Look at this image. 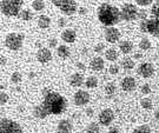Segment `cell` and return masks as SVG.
Wrapping results in <instances>:
<instances>
[{"instance_id":"d6a6232c","label":"cell","mask_w":159,"mask_h":133,"mask_svg":"<svg viewBox=\"0 0 159 133\" xmlns=\"http://www.w3.org/2000/svg\"><path fill=\"white\" fill-rule=\"evenodd\" d=\"M151 14L153 16V18L159 19V0H156L153 2V5L151 7Z\"/></svg>"},{"instance_id":"6da1fadb","label":"cell","mask_w":159,"mask_h":133,"mask_svg":"<svg viewBox=\"0 0 159 133\" xmlns=\"http://www.w3.org/2000/svg\"><path fill=\"white\" fill-rule=\"evenodd\" d=\"M43 103L34 106L33 109V116L38 119H45L51 114H63L67 109V99L50 88L43 90Z\"/></svg>"},{"instance_id":"52a82bcc","label":"cell","mask_w":159,"mask_h":133,"mask_svg":"<svg viewBox=\"0 0 159 133\" xmlns=\"http://www.w3.org/2000/svg\"><path fill=\"white\" fill-rule=\"evenodd\" d=\"M0 133H24V131L19 122L2 117L0 120Z\"/></svg>"},{"instance_id":"816d5d0a","label":"cell","mask_w":159,"mask_h":133,"mask_svg":"<svg viewBox=\"0 0 159 133\" xmlns=\"http://www.w3.org/2000/svg\"><path fill=\"white\" fill-rule=\"evenodd\" d=\"M35 45H37L38 47H40V48H41V42H39V41H38V42H35Z\"/></svg>"},{"instance_id":"d4e9b609","label":"cell","mask_w":159,"mask_h":133,"mask_svg":"<svg viewBox=\"0 0 159 133\" xmlns=\"http://www.w3.org/2000/svg\"><path fill=\"white\" fill-rule=\"evenodd\" d=\"M85 86L87 88H96L98 86V78L94 77V75L87 77V79L85 80Z\"/></svg>"},{"instance_id":"8992f818","label":"cell","mask_w":159,"mask_h":133,"mask_svg":"<svg viewBox=\"0 0 159 133\" xmlns=\"http://www.w3.org/2000/svg\"><path fill=\"white\" fill-rule=\"evenodd\" d=\"M139 27H140V31L144 33H148V34L159 38V19L157 18L142 20L139 24Z\"/></svg>"},{"instance_id":"d6986e66","label":"cell","mask_w":159,"mask_h":133,"mask_svg":"<svg viewBox=\"0 0 159 133\" xmlns=\"http://www.w3.org/2000/svg\"><path fill=\"white\" fill-rule=\"evenodd\" d=\"M119 50L124 54H130L133 51V44L130 40H123L119 42Z\"/></svg>"},{"instance_id":"ac0fdd59","label":"cell","mask_w":159,"mask_h":133,"mask_svg":"<svg viewBox=\"0 0 159 133\" xmlns=\"http://www.w3.org/2000/svg\"><path fill=\"white\" fill-rule=\"evenodd\" d=\"M84 82V75L80 73H73L70 77V85L72 87H80Z\"/></svg>"},{"instance_id":"f35d334b","label":"cell","mask_w":159,"mask_h":133,"mask_svg":"<svg viewBox=\"0 0 159 133\" xmlns=\"http://www.w3.org/2000/svg\"><path fill=\"white\" fill-rule=\"evenodd\" d=\"M104 48H105V46H104V44H97L96 46L93 47V51L97 53V54H100V53L104 51Z\"/></svg>"},{"instance_id":"e575fe53","label":"cell","mask_w":159,"mask_h":133,"mask_svg":"<svg viewBox=\"0 0 159 133\" xmlns=\"http://www.w3.org/2000/svg\"><path fill=\"white\" fill-rule=\"evenodd\" d=\"M7 101H8V94L5 91H1L0 92V103L4 106L5 104H7Z\"/></svg>"},{"instance_id":"f6af8a7d","label":"cell","mask_w":159,"mask_h":133,"mask_svg":"<svg viewBox=\"0 0 159 133\" xmlns=\"http://www.w3.org/2000/svg\"><path fill=\"white\" fill-rule=\"evenodd\" d=\"M78 12H79L80 16H84V14L87 13V10H86L85 7H80V8H78Z\"/></svg>"},{"instance_id":"30bf717a","label":"cell","mask_w":159,"mask_h":133,"mask_svg":"<svg viewBox=\"0 0 159 133\" xmlns=\"http://www.w3.org/2000/svg\"><path fill=\"white\" fill-rule=\"evenodd\" d=\"M90 100H91L90 93L83 90H78L73 95V103L75 106H85L90 103Z\"/></svg>"},{"instance_id":"681fc988","label":"cell","mask_w":159,"mask_h":133,"mask_svg":"<svg viewBox=\"0 0 159 133\" xmlns=\"http://www.w3.org/2000/svg\"><path fill=\"white\" fill-rule=\"evenodd\" d=\"M154 117H156V119L159 122V110L158 111H156V113H154Z\"/></svg>"},{"instance_id":"7bdbcfd3","label":"cell","mask_w":159,"mask_h":133,"mask_svg":"<svg viewBox=\"0 0 159 133\" xmlns=\"http://www.w3.org/2000/svg\"><path fill=\"white\" fill-rule=\"evenodd\" d=\"M108 133H119V130L116 126H111V127L108 128Z\"/></svg>"},{"instance_id":"4dcf8cb0","label":"cell","mask_w":159,"mask_h":133,"mask_svg":"<svg viewBox=\"0 0 159 133\" xmlns=\"http://www.w3.org/2000/svg\"><path fill=\"white\" fill-rule=\"evenodd\" d=\"M132 133H152V131H151V127L148 125L144 124V125H140V126L134 128Z\"/></svg>"},{"instance_id":"8fae6325","label":"cell","mask_w":159,"mask_h":133,"mask_svg":"<svg viewBox=\"0 0 159 133\" xmlns=\"http://www.w3.org/2000/svg\"><path fill=\"white\" fill-rule=\"evenodd\" d=\"M104 37H105V40L107 41V42L116 44L120 39V32L119 29H116L114 26H110V27H106V29H105Z\"/></svg>"},{"instance_id":"9c48e42d","label":"cell","mask_w":159,"mask_h":133,"mask_svg":"<svg viewBox=\"0 0 159 133\" xmlns=\"http://www.w3.org/2000/svg\"><path fill=\"white\" fill-rule=\"evenodd\" d=\"M98 120L102 126H111L114 120V112L111 109H104L98 116Z\"/></svg>"},{"instance_id":"3957f363","label":"cell","mask_w":159,"mask_h":133,"mask_svg":"<svg viewBox=\"0 0 159 133\" xmlns=\"http://www.w3.org/2000/svg\"><path fill=\"white\" fill-rule=\"evenodd\" d=\"M23 5L24 0H1V13L6 17H18Z\"/></svg>"},{"instance_id":"ab89813d","label":"cell","mask_w":159,"mask_h":133,"mask_svg":"<svg viewBox=\"0 0 159 133\" xmlns=\"http://www.w3.org/2000/svg\"><path fill=\"white\" fill-rule=\"evenodd\" d=\"M48 47H52V48L58 47V40L56 38H51V39L48 40Z\"/></svg>"},{"instance_id":"484cf974","label":"cell","mask_w":159,"mask_h":133,"mask_svg":"<svg viewBox=\"0 0 159 133\" xmlns=\"http://www.w3.org/2000/svg\"><path fill=\"white\" fill-rule=\"evenodd\" d=\"M140 106H142L144 110H152V107H153V101H152V99L148 98V97H145V98H143L140 100Z\"/></svg>"},{"instance_id":"5b68a950","label":"cell","mask_w":159,"mask_h":133,"mask_svg":"<svg viewBox=\"0 0 159 133\" xmlns=\"http://www.w3.org/2000/svg\"><path fill=\"white\" fill-rule=\"evenodd\" d=\"M51 2L65 16H73L74 13L78 12V5L75 0H51Z\"/></svg>"},{"instance_id":"cb8c5ba5","label":"cell","mask_w":159,"mask_h":133,"mask_svg":"<svg viewBox=\"0 0 159 133\" xmlns=\"http://www.w3.org/2000/svg\"><path fill=\"white\" fill-rule=\"evenodd\" d=\"M120 65H121V67H123L124 69H126V71H129V69H134V66H136L134 60H133V59H131L130 57H126V58L123 59V60H121V63H120Z\"/></svg>"},{"instance_id":"e0dca14e","label":"cell","mask_w":159,"mask_h":133,"mask_svg":"<svg viewBox=\"0 0 159 133\" xmlns=\"http://www.w3.org/2000/svg\"><path fill=\"white\" fill-rule=\"evenodd\" d=\"M90 66L93 71L96 72H99V71H102L104 69V66H105V61L102 57H94L92 58V60L90 61Z\"/></svg>"},{"instance_id":"83f0119b","label":"cell","mask_w":159,"mask_h":133,"mask_svg":"<svg viewBox=\"0 0 159 133\" xmlns=\"http://www.w3.org/2000/svg\"><path fill=\"white\" fill-rule=\"evenodd\" d=\"M117 92V85L114 82H107L105 85V93L107 95H113Z\"/></svg>"},{"instance_id":"ba28073f","label":"cell","mask_w":159,"mask_h":133,"mask_svg":"<svg viewBox=\"0 0 159 133\" xmlns=\"http://www.w3.org/2000/svg\"><path fill=\"white\" fill-rule=\"evenodd\" d=\"M138 7L131 2L124 4L120 8V16L121 19L125 20V21H133L138 19Z\"/></svg>"},{"instance_id":"9a60e30c","label":"cell","mask_w":159,"mask_h":133,"mask_svg":"<svg viewBox=\"0 0 159 133\" xmlns=\"http://www.w3.org/2000/svg\"><path fill=\"white\" fill-rule=\"evenodd\" d=\"M73 130V124L68 119H63L58 122L57 132L56 133H71Z\"/></svg>"},{"instance_id":"603a6c76","label":"cell","mask_w":159,"mask_h":133,"mask_svg":"<svg viewBox=\"0 0 159 133\" xmlns=\"http://www.w3.org/2000/svg\"><path fill=\"white\" fill-rule=\"evenodd\" d=\"M18 18L20 19V20H23V21H30V20H32L33 19V12L31 11V10H21V12L19 13V16Z\"/></svg>"},{"instance_id":"60d3db41","label":"cell","mask_w":159,"mask_h":133,"mask_svg":"<svg viewBox=\"0 0 159 133\" xmlns=\"http://www.w3.org/2000/svg\"><path fill=\"white\" fill-rule=\"evenodd\" d=\"M66 24H67V21H66L65 18H59V19H58V25H59L60 27H65Z\"/></svg>"},{"instance_id":"c3c4849f","label":"cell","mask_w":159,"mask_h":133,"mask_svg":"<svg viewBox=\"0 0 159 133\" xmlns=\"http://www.w3.org/2000/svg\"><path fill=\"white\" fill-rule=\"evenodd\" d=\"M34 77H35V73H34V72H30V73H29V78H30V79H33Z\"/></svg>"},{"instance_id":"5bb4252c","label":"cell","mask_w":159,"mask_h":133,"mask_svg":"<svg viewBox=\"0 0 159 133\" xmlns=\"http://www.w3.org/2000/svg\"><path fill=\"white\" fill-rule=\"evenodd\" d=\"M120 87L125 92H133L137 88L136 79L133 77H125L120 82Z\"/></svg>"},{"instance_id":"277c9868","label":"cell","mask_w":159,"mask_h":133,"mask_svg":"<svg viewBox=\"0 0 159 133\" xmlns=\"http://www.w3.org/2000/svg\"><path fill=\"white\" fill-rule=\"evenodd\" d=\"M24 40H25V34L24 33L12 32V33H8L6 35L5 45L11 51H19L23 47Z\"/></svg>"},{"instance_id":"ffe728a7","label":"cell","mask_w":159,"mask_h":133,"mask_svg":"<svg viewBox=\"0 0 159 133\" xmlns=\"http://www.w3.org/2000/svg\"><path fill=\"white\" fill-rule=\"evenodd\" d=\"M57 54L59 58L61 59H67L70 55H71V50L70 47L66 46V45H59L57 47Z\"/></svg>"},{"instance_id":"4fadbf2b","label":"cell","mask_w":159,"mask_h":133,"mask_svg":"<svg viewBox=\"0 0 159 133\" xmlns=\"http://www.w3.org/2000/svg\"><path fill=\"white\" fill-rule=\"evenodd\" d=\"M35 57H37V60L39 63L47 64V63H50L52 60V52L51 50L47 48V47H41V48H39V51L37 52Z\"/></svg>"},{"instance_id":"7c38bea8","label":"cell","mask_w":159,"mask_h":133,"mask_svg":"<svg viewBox=\"0 0 159 133\" xmlns=\"http://www.w3.org/2000/svg\"><path fill=\"white\" fill-rule=\"evenodd\" d=\"M137 72L139 75H142L143 78H151L154 74V66L151 63H143L138 66Z\"/></svg>"},{"instance_id":"7402d4cb","label":"cell","mask_w":159,"mask_h":133,"mask_svg":"<svg viewBox=\"0 0 159 133\" xmlns=\"http://www.w3.org/2000/svg\"><path fill=\"white\" fill-rule=\"evenodd\" d=\"M118 57H119V53L114 48H108L107 51L105 52V59L108 60V61H111V63L116 61L118 59Z\"/></svg>"},{"instance_id":"44dd1931","label":"cell","mask_w":159,"mask_h":133,"mask_svg":"<svg viewBox=\"0 0 159 133\" xmlns=\"http://www.w3.org/2000/svg\"><path fill=\"white\" fill-rule=\"evenodd\" d=\"M37 23H38V26H39L40 29H46L51 26V19H50L48 16L41 14V16L38 17V21H37Z\"/></svg>"},{"instance_id":"f907efd6","label":"cell","mask_w":159,"mask_h":133,"mask_svg":"<svg viewBox=\"0 0 159 133\" xmlns=\"http://www.w3.org/2000/svg\"><path fill=\"white\" fill-rule=\"evenodd\" d=\"M5 87H6L5 84H4V82H1V91H4V90H5Z\"/></svg>"},{"instance_id":"b9f144b4","label":"cell","mask_w":159,"mask_h":133,"mask_svg":"<svg viewBox=\"0 0 159 133\" xmlns=\"http://www.w3.org/2000/svg\"><path fill=\"white\" fill-rule=\"evenodd\" d=\"M75 65H77V69H80V71H85V69H86V66H85V64H84V63H80V61H78Z\"/></svg>"},{"instance_id":"f1b7e54d","label":"cell","mask_w":159,"mask_h":133,"mask_svg":"<svg viewBox=\"0 0 159 133\" xmlns=\"http://www.w3.org/2000/svg\"><path fill=\"white\" fill-rule=\"evenodd\" d=\"M32 8L35 12H41L45 8V2L44 0H33L32 2Z\"/></svg>"},{"instance_id":"8d00e7d4","label":"cell","mask_w":159,"mask_h":133,"mask_svg":"<svg viewBox=\"0 0 159 133\" xmlns=\"http://www.w3.org/2000/svg\"><path fill=\"white\" fill-rule=\"evenodd\" d=\"M138 19H140V20H145V19H148V11L146 10H139L138 11Z\"/></svg>"},{"instance_id":"836d02e7","label":"cell","mask_w":159,"mask_h":133,"mask_svg":"<svg viewBox=\"0 0 159 133\" xmlns=\"http://www.w3.org/2000/svg\"><path fill=\"white\" fill-rule=\"evenodd\" d=\"M119 71H120V67H119V65H117V64H112L110 67H108V72H110L112 75L118 74Z\"/></svg>"},{"instance_id":"4316f807","label":"cell","mask_w":159,"mask_h":133,"mask_svg":"<svg viewBox=\"0 0 159 133\" xmlns=\"http://www.w3.org/2000/svg\"><path fill=\"white\" fill-rule=\"evenodd\" d=\"M99 132H100V126H99L98 122H92L86 127V133H99Z\"/></svg>"},{"instance_id":"ee69618b","label":"cell","mask_w":159,"mask_h":133,"mask_svg":"<svg viewBox=\"0 0 159 133\" xmlns=\"http://www.w3.org/2000/svg\"><path fill=\"white\" fill-rule=\"evenodd\" d=\"M85 113H86V116H87V117H92V116H93V109H91V107L86 109Z\"/></svg>"},{"instance_id":"1f68e13d","label":"cell","mask_w":159,"mask_h":133,"mask_svg":"<svg viewBox=\"0 0 159 133\" xmlns=\"http://www.w3.org/2000/svg\"><path fill=\"white\" fill-rule=\"evenodd\" d=\"M11 81L13 84H16V85L20 84V82L23 81V75H21V73H19V72H13L11 75Z\"/></svg>"},{"instance_id":"74e56055","label":"cell","mask_w":159,"mask_h":133,"mask_svg":"<svg viewBox=\"0 0 159 133\" xmlns=\"http://www.w3.org/2000/svg\"><path fill=\"white\" fill-rule=\"evenodd\" d=\"M140 91H142L143 94H150L151 93V86L148 84H144L140 88Z\"/></svg>"},{"instance_id":"7dc6e473","label":"cell","mask_w":159,"mask_h":133,"mask_svg":"<svg viewBox=\"0 0 159 133\" xmlns=\"http://www.w3.org/2000/svg\"><path fill=\"white\" fill-rule=\"evenodd\" d=\"M142 53H134V55H133V58L136 59V60H139V59L142 58Z\"/></svg>"},{"instance_id":"2e32d148","label":"cell","mask_w":159,"mask_h":133,"mask_svg":"<svg viewBox=\"0 0 159 133\" xmlns=\"http://www.w3.org/2000/svg\"><path fill=\"white\" fill-rule=\"evenodd\" d=\"M61 39H63V41L67 42V44H72L77 39V32L72 29H66L61 33Z\"/></svg>"},{"instance_id":"7a4b0ae2","label":"cell","mask_w":159,"mask_h":133,"mask_svg":"<svg viewBox=\"0 0 159 133\" xmlns=\"http://www.w3.org/2000/svg\"><path fill=\"white\" fill-rule=\"evenodd\" d=\"M98 19L106 27L114 26L119 23L121 19L120 10L111 4L104 2L98 7Z\"/></svg>"},{"instance_id":"f546056e","label":"cell","mask_w":159,"mask_h":133,"mask_svg":"<svg viewBox=\"0 0 159 133\" xmlns=\"http://www.w3.org/2000/svg\"><path fill=\"white\" fill-rule=\"evenodd\" d=\"M139 48L143 51H148L151 48V41L148 40V38H143L142 40L139 41Z\"/></svg>"},{"instance_id":"d590c367","label":"cell","mask_w":159,"mask_h":133,"mask_svg":"<svg viewBox=\"0 0 159 133\" xmlns=\"http://www.w3.org/2000/svg\"><path fill=\"white\" fill-rule=\"evenodd\" d=\"M154 0H136L137 5L142 6V7H146V6L151 5Z\"/></svg>"},{"instance_id":"bcb514c9","label":"cell","mask_w":159,"mask_h":133,"mask_svg":"<svg viewBox=\"0 0 159 133\" xmlns=\"http://www.w3.org/2000/svg\"><path fill=\"white\" fill-rule=\"evenodd\" d=\"M7 64V60H6L5 55H1V66H5Z\"/></svg>"}]
</instances>
